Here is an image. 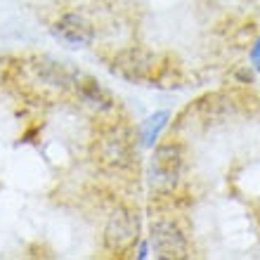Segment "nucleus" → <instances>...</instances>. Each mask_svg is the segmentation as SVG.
Returning a JSON list of instances; mask_svg holds the SVG:
<instances>
[{"instance_id":"1","label":"nucleus","mask_w":260,"mask_h":260,"mask_svg":"<svg viewBox=\"0 0 260 260\" xmlns=\"http://www.w3.org/2000/svg\"><path fill=\"white\" fill-rule=\"evenodd\" d=\"M182 173V149L180 144L168 142L156 147L149 166V180L156 189H173Z\"/></svg>"},{"instance_id":"2","label":"nucleus","mask_w":260,"mask_h":260,"mask_svg":"<svg viewBox=\"0 0 260 260\" xmlns=\"http://www.w3.org/2000/svg\"><path fill=\"white\" fill-rule=\"evenodd\" d=\"M111 71L130 83H147V81H154V78H156L158 64H156V57L154 55L133 48V50L118 52L114 64H111Z\"/></svg>"},{"instance_id":"3","label":"nucleus","mask_w":260,"mask_h":260,"mask_svg":"<svg viewBox=\"0 0 260 260\" xmlns=\"http://www.w3.org/2000/svg\"><path fill=\"white\" fill-rule=\"evenodd\" d=\"M137 232H140V225H137V218L130 211H116L107 222V230H104V246L109 248L114 255H123L125 251L135 246L137 241Z\"/></svg>"},{"instance_id":"4","label":"nucleus","mask_w":260,"mask_h":260,"mask_svg":"<svg viewBox=\"0 0 260 260\" xmlns=\"http://www.w3.org/2000/svg\"><path fill=\"white\" fill-rule=\"evenodd\" d=\"M133 158V144L125 130L111 128L97 140V161L109 168H125Z\"/></svg>"},{"instance_id":"5","label":"nucleus","mask_w":260,"mask_h":260,"mask_svg":"<svg viewBox=\"0 0 260 260\" xmlns=\"http://www.w3.org/2000/svg\"><path fill=\"white\" fill-rule=\"evenodd\" d=\"M151 246L158 258H187V241L180 227L171 220H161L151 227Z\"/></svg>"},{"instance_id":"6","label":"nucleus","mask_w":260,"mask_h":260,"mask_svg":"<svg viewBox=\"0 0 260 260\" xmlns=\"http://www.w3.org/2000/svg\"><path fill=\"white\" fill-rule=\"evenodd\" d=\"M52 36L67 48H88L95 38V31L90 26V21L83 19L81 14H64L52 26Z\"/></svg>"},{"instance_id":"7","label":"nucleus","mask_w":260,"mask_h":260,"mask_svg":"<svg viewBox=\"0 0 260 260\" xmlns=\"http://www.w3.org/2000/svg\"><path fill=\"white\" fill-rule=\"evenodd\" d=\"M71 83H74L76 92H78V97H81L85 104H90L92 109H111L114 107V100H111V95L107 92V90L100 85V83L92 78V76H85V74H76L71 76Z\"/></svg>"},{"instance_id":"8","label":"nucleus","mask_w":260,"mask_h":260,"mask_svg":"<svg viewBox=\"0 0 260 260\" xmlns=\"http://www.w3.org/2000/svg\"><path fill=\"white\" fill-rule=\"evenodd\" d=\"M166 121H168V114L166 111H158V114H154V116H149L147 121H144V125H142V144L144 147H151V144L156 142V137H158V133L164 130V125H166Z\"/></svg>"},{"instance_id":"9","label":"nucleus","mask_w":260,"mask_h":260,"mask_svg":"<svg viewBox=\"0 0 260 260\" xmlns=\"http://www.w3.org/2000/svg\"><path fill=\"white\" fill-rule=\"evenodd\" d=\"M251 59H253V64L260 69V38H258V43H255V48L251 50Z\"/></svg>"},{"instance_id":"10","label":"nucleus","mask_w":260,"mask_h":260,"mask_svg":"<svg viewBox=\"0 0 260 260\" xmlns=\"http://www.w3.org/2000/svg\"><path fill=\"white\" fill-rule=\"evenodd\" d=\"M241 78V81H246V83H251L253 81V74H251V71H239V74H237Z\"/></svg>"}]
</instances>
